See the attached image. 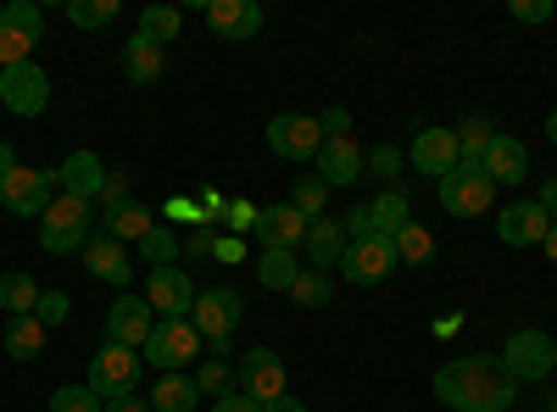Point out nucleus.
Masks as SVG:
<instances>
[{"instance_id": "1", "label": "nucleus", "mask_w": 557, "mask_h": 412, "mask_svg": "<svg viewBox=\"0 0 557 412\" xmlns=\"http://www.w3.org/2000/svg\"><path fill=\"white\" fill-rule=\"evenodd\" d=\"M435 401L451 412H507L519 401V379L502 369V357H457L435 374Z\"/></svg>"}, {"instance_id": "2", "label": "nucleus", "mask_w": 557, "mask_h": 412, "mask_svg": "<svg viewBox=\"0 0 557 412\" xmlns=\"http://www.w3.org/2000/svg\"><path fill=\"white\" fill-rule=\"evenodd\" d=\"M89 235H96V201H78V196L57 190V201L39 212V246L51 257H67V251H84Z\"/></svg>"}, {"instance_id": "3", "label": "nucleus", "mask_w": 557, "mask_h": 412, "mask_svg": "<svg viewBox=\"0 0 557 412\" xmlns=\"http://www.w3.org/2000/svg\"><path fill=\"white\" fill-rule=\"evenodd\" d=\"M240 317H246V301H240V290H228V285L201 290L196 307H190V324H196V335L212 346V357H228V340H235Z\"/></svg>"}, {"instance_id": "4", "label": "nucleus", "mask_w": 557, "mask_h": 412, "mask_svg": "<svg viewBox=\"0 0 557 412\" xmlns=\"http://www.w3.org/2000/svg\"><path fill=\"white\" fill-rule=\"evenodd\" d=\"M139 374H146V357L107 340L96 357H89V379H84V385L96 390L101 401H123V396H134V390H139Z\"/></svg>"}, {"instance_id": "5", "label": "nucleus", "mask_w": 557, "mask_h": 412, "mask_svg": "<svg viewBox=\"0 0 557 412\" xmlns=\"http://www.w3.org/2000/svg\"><path fill=\"white\" fill-rule=\"evenodd\" d=\"M201 335H196V324L190 317H157V329H151V340H146V362L151 369H162V374H178V369H190V362L201 357Z\"/></svg>"}, {"instance_id": "6", "label": "nucleus", "mask_w": 557, "mask_h": 412, "mask_svg": "<svg viewBox=\"0 0 557 412\" xmlns=\"http://www.w3.org/2000/svg\"><path fill=\"white\" fill-rule=\"evenodd\" d=\"M45 39V12L34 0H12L0 7V73L17 67V62H34V45Z\"/></svg>"}, {"instance_id": "7", "label": "nucleus", "mask_w": 557, "mask_h": 412, "mask_svg": "<svg viewBox=\"0 0 557 412\" xmlns=\"http://www.w3.org/2000/svg\"><path fill=\"white\" fill-rule=\"evenodd\" d=\"M396 267H401V262H396V240H391V235H362V240H351L346 257H341L346 285H385Z\"/></svg>"}, {"instance_id": "8", "label": "nucleus", "mask_w": 557, "mask_h": 412, "mask_svg": "<svg viewBox=\"0 0 557 412\" xmlns=\"http://www.w3.org/2000/svg\"><path fill=\"white\" fill-rule=\"evenodd\" d=\"M0 107H7L12 117H39L45 107H51V78H45L39 62H17L0 73Z\"/></svg>"}, {"instance_id": "9", "label": "nucleus", "mask_w": 557, "mask_h": 412, "mask_svg": "<svg viewBox=\"0 0 557 412\" xmlns=\"http://www.w3.org/2000/svg\"><path fill=\"white\" fill-rule=\"evenodd\" d=\"M268 146L273 157H285V162H318L323 151V123L307 117V112H278L268 123Z\"/></svg>"}, {"instance_id": "10", "label": "nucleus", "mask_w": 557, "mask_h": 412, "mask_svg": "<svg viewBox=\"0 0 557 412\" xmlns=\"http://www.w3.org/2000/svg\"><path fill=\"white\" fill-rule=\"evenodd\" d=\"M502 369L513 374L519 385H524V379H546V374L557 369V340H552L546 329H519L513 340L502 346Z\"/></svg>"}, {"instance_id": "11", "label": "nucleus", "mask_w": 557, "mask_h": 412, "mask_svg": "<svg viewBox=\"0 0 557 412\" xmlns=\"http://www.w3.org/2000/svg\"><path fill=\"white\" fill-rule=\"evenodd\" d=\"M0 201H7L17 217H39L45 207L57 201V173H45V167H12L7 178H0Z\"/></svg>"}, {"instance_id": "12", "label": "nucleus", "mask_w": 557, "mask_h": 412, "mask_svg": "<svg viewBox=\"0 0 557 412\" xmlns=\"http://www.w3.org/2000/svg\"><path fill=\"white\" fill-rule=\"evenodd\" d=\"M491 201H496V185L485 178V167H462L457 162V173L441 178V207L451 217H480V212H491Z\"/></svg>"}, {"instance_id": "13", "label": "nucleus", "mask_w": 557, "mask_h": 412, "mask_svg": "<svg viewBox=\"0 0 557 412\" xmlns=\"http://www.w3.org/2000/svg\"><path fill=\"white\" fill-rule=\"evenodd\" d=\"M235 390L251 396V401H262V407L285 396V362H278V351H268V346L246 351L240 369H235Z\"/></svg>"}, {"instance_id": "14", "label": "nucleus", "mask_w": 557, "mask_h": 412, "mask_svg": "<svg viewBox=\"0 0 557 412\" xmlns=\"http://www.w3.org/2000/svg\"><path fill=\"white\" fill-rule=\"evenodd\" d=\"M151 329H157V317H151L146 296H117V301L107 307V340H112V346H128V351H146Z\"/></svg>"}, {"instance_id": "15", "label": "nucleus", "mask_w": 557, "mask_h": 412, "mask_svg": "<svg viewBox=\"0 0 557 412\" xmlns=\"http://www.w3.org/2000/svg\"><path fill=\"white\" fill-rule=\"evenodd\" d=\"M196 285H190V273L184 267H151V279H146V307L162 312V317H184L196 307Z\"/></svg>"}, {"instance_id": "16", "label": "nucleus", "mask_w": 557, "mask_h": 412, "mask_svg": "<svg viewBox=\"0 0 557 412\" xmlns=\"http://www.w3.org/2000/svg\"><path fill=\"white\" fill-rule=\"evenodd\" d=\"M251 235L262 240V251H296L307 240V217L290 207V201H278V207H257V228Z\"/></svg>"}, {"instance_id": "17", "label": "nucleus", "mask_w": 557, "mask_h": 412, "mask_svg": "<svg viewBox=\"0 0 557 412\" xmlns=\"http://www.w3.org/2000/svg\"><path fill=\"white\" fill-rule=\"evenodd\" d=\"M368 173V157H362V146L351 140V134H341V140H323V151H318V178L330 190H346V185H357V178Z\"/></svg>"}, {"instance_id": "18", "label": "nucleus", "mask_w": 557, "mask_h": 412, "mask_svg": "<svg viewBox=\"0 0 557 412\" xmlns=\"http://www.w3.org/2000/svg\"><path fill=\"white\" fill-rule=\"evenodd\" d=\"M546 212H541V201H513V207H502V217H496V235H502V246H541L546 240Z\"/></svg>"}, {"instance_id": "19", "label": "nucleus", "mask_w": 557, "mask_h": 412, "mask_svg": "<svg viewBox=\"0 0 557 412\" xmlns=\"http://www.w3.org/2000/svg\"><path fill=\"white\" fill-rule=\"evenodd\" d=\"M412 167L430 173V178L457 173V128H424V134H412Z\"/></svg>"}, {"instance_id": "20", "label": "nucleus", "mask_w": 557, "mask_h": 412, "mask_svg": "<svg viewBox=\"0 0 557 412\" xmlns=\"http://www.w3.org/2000/svg\"><path fill=\"white\" fill-rule=\"evenodd\" d=\"M480 167H485L491 185H524V178H530V151L513 140V134H491Z\"/></svg>"}, {"instance_id": "21", "label": "nucleus", "mask_w": 557, "mask_h": 412, "mask_svg": "<svg viewBox=\"0 0 557 412\" xmlns=\"http://www.w3.org/2000/svg\"><path fill=\"white\" fill-rule=\"evenodd\" d=\"M101 185H107V167L96 151H73L62 167H57V190L78 196V201H101Z\"/></svg>"}, {"instance_id": "22", "label": "nucleus", "mask_w": 557, "mask_h": 412, "mask_svg": "<svg viewBox=\"0 0 557 412\" xmlns=\"http://www.w3.org/2000/svg\"><path fill=\"white\" fill-rule=\"evenodd\" d=\"M207 23H212V34L240 45V39H251L262 28V7L257 0H207Z\"/></svg>"}, {"instance_id": "23", "label": "nucleus", "mask_w": 557, "mask_h": 412, "mask_svg": "<svg viewBox=\"0 0 557 412\" xmlns=\"http://www.w3.org/2000/svg\"><path fill=\"white\" fill-rule=\"evenodd\" d=\"M84 273L89 279H107V285H128V251H123V240H112L107 228L101 235H89V246H84Z\"/></svg>"}, {"instance_id": "24", "label": "nucleus", "mask_w": 557, "mask_h": 412, "mask_svg": "<svg viewBox=\"0 0 557 412\" xmlns=\"http://www.w3.org/2000/svg\"><path fill=\"white\" fill-rule=\"evenodd\" d=\"M307 267H318V273H330V267H341V257H346V228L335 223V217H318V223H307Z\"/></svg>"}, {"instance_id": "25", "label": "nucleus", "mask_w": 557, "mask_h": 412, "mask_svg": "<svg viewBox=\"0 0 557 412\" xmlns=\"http://www.w3.org/2000/svg\"><path fill=\"white\" fill-rule=\"evenodd\" d=\"M162 67H168V51H162L157 39L134 34V39L123 45V78H128V84L146 89V84H157V78H162Z\"/></svg>"}, {"instance_id": "26", "label": "nucleus", "mask_w": 557, "mask_h": 412, "mask_svg": "<svg viewBox=\"0 0 557 412\" xmlns=\"http://www.w3.org/2000/svg\"><path fill=\"white\" fill-rule=\"evenodd\" d=\"M196 401H201L196 374H162L151 390V412H196Z\"/></svg>"}, {"instance_id": "27", "label": "nucleus", "mask_w": 557, "mask_h": 412, "mask_svg": "<svg viewBox=\"0 0 557 412\" xmlns=\"http://www.w3.org/2000/svg\"><path fill=\"white\" fill-rule=\"evenodd\" d=\"M45 351V324L34 312H23V317H7V357L12 362H34Z\"/></svg>"}, {"instance_id": "28", "label": "nucleus", "mask_w": 557, "mask_h": 412, "mask_svg": "<svg viewBox=\"0 0 557 412\" xmlns=\"http://www.w3.org/2000/svg\"><path fill=\"white\" fill-rule=\"evenodd\" d=\"M151 228H157V217H151V207H139V201L107 212V235H112V240H146Z\"/></svg>"}, {"instance_id": "29", "label": "nucleus", "mask_w": 557, "mask_h": 412, "mask_svg": "<svg viewBox=\"0 0 557 412\" xmlns=\"http://www.w3.org/2000/svg\"><path fill=\"white\" fill-rule=\"evenodd\" d=\"M296 273H301L296 251H262V262H257V285H262V290H285V296H290Z\"/></svg>"}, {"instance_id": "30", "label": "nucleus", "mask_w": 557, "mask_h": 412, "mask_svg": "<svg viewBox=\"0 0 557 412\" xmlns=\"http://www.w3.org/2000/svg\"><path fill=\"white\" fill-rule=\"evenodd\" d=\"M39 307V285L28 279V273H0V312L7 317H23Z\"/></svg>"}, {"instance_id": "31", "label": "nucleus", "mask_w": 557, "mask_h": 412, "mask_svg": "<svg viewBox=\"0 0 557 412\" xmlns=\"http://www.w3.org/2000/svg\"><path fill=\"white\" fill-rule=\"evenodd\" d=\"M368 217H374V235H391V240H396L401 228L412 223V207H407V196H401V190H385L374 207H368Z\"/></svg>"}, {"instance_id": "32", "label": "nucleus", "mask_w": 557, "mask_h": 412, "mask_svg": "<svg viewBox=\"0 0 557 412\" xmlns=\"http://www.w3.org/2000/svg\"><path fill=\"white\" fill-rule=\"evenodd\" d=\"M330 296H335L330 273H318V267H301V273H296V285H290V301H296V307L318 312V307H330Z\"/></svg>"}, {"instance_id": "33", "label": "nucleus", "mask_w": 557, "mask_h": 412, "mask_svg": "<svg viewBox=\"0 0 557 412\" xmlns=\"http://www.w3.org/2000/svg\"><path fill=\"white\" fill-rule=\"evenodd\" d=\"M178 28H184V12H178V7H146V12H139V28H134V34L157 39L162 51H168V45L178 39Z\"/></svg>"}, {"instance_id": "34", "label": "nucleus", "mask_w": 557, "mask_h": 412, "mask_svg": "<svg viewBox=\"0 0 557 412\" xmlns=\"http://www.w3.org/2000/svg\"><path fill=\"white\" fill-rule=\"evenodd\" d=\"M435 257V235L424 223H407L401 235H396V262H412V267H424Z\"/></svg>"}, {"instance_id": "35", "label": "nucleus", "mask_w": 557, "mask_h": 412, "mask_svg": "<svg viewBox=\"0 0 557 412\" xmlns=\"http://www.w3.org/2000/svg\"><path fill=\"white\" fill-rule=\"evenodd\" d=\"M117 0H67V23L73 28H107V23H117Z\"/></svg>"}, {"instance_id": "36", "label": "nucleus", "mask_w": 557, "mask_h": 412, "mask_svg": "<svg viewBox=\"0 0 557 412\" xmlns=\"http://www.w3.org/2000/svg\"><path fill=\"white\" fill-rule=\"evenodd\" d=\"M323 201H330V185H323V178H296L290 207H296L307 223H318V217H323Z\"/></svg>"}, {"instance_id": "37", "label": "nucleus", "mask_w": 557, "mask_h": 412, "mask_svg": "<svg viewBox=\"0 0 557 412\" xmlns=\"http://www.w3.org/2000/svg\"><path fill=\"white\" fill-rule=\"evenodd\" d=\"M139 251H146V262H151V267H173L184 246H178V235H173V228H162V223H157L151 235L139 240Z\"/></svg>"}, {"instance_id": "38", "label": "nucleus", "mask_w": 557, "mask_h": 412, "mask_svg": "<svg viewBox=\"0 0 557 412\" xmlns=\"http://www.w3.org/2000/svg\"><path fill=\"white\" fill-rule=\"evenodd\" d=\"M196 390L201 396H228V390H235V369H228L223 357H207L196 369Z\"/></svg>"}, {"instance_id": "39", "label": "nucleus", "mask_w": 557, "mask_h": 412, "mask_svg": "<svg viewBox=\"0 0 557 412\" xmlns=\"http://www.w3.org/2000/svg\"><path fill=\"white\" fill-rule=\"evenodd\" d=\"M51 412H107V401L89 385H62V390H51Z\"/></svg>"}, {"instance_id": "40", "label": "nucleus", "mask_w": 557, "mask_h": 412, "mask_svg": "<svg viewBox=\"0 0 557 412\" xmlns=\"http://www.w3.org/2000/svg\"><path fill=\"white\" fill-rule=\"evenodd\" d=\"M67 312H73L67 290H39V307H34V317H39L45 329H51V324H67Z\"/></svg>"}, {"instance_id": "41", "label": "nucleus", "mask_w": 557, "mask_h": 412, "mask_svg": "<svg viewBox=\"0 0 557 412\" xmlns=\"http://www.w3.org/2000/svg\"><path fill=\"white\" fill-rule=\"evenodd\" d=\"M128 207V178L123 173H107V185H101V212H117Z\"/></svg>"}, {"instance_id": "42", "label": "nucleus", "mask_w": 557, "mask_h": 412, "mask_svg": "<svg viewBox=\"0 0 557 412\" xmlns=\"http://www.w3.org/2000/svg\"><path fill=\"white\" fill-rule=\"evenodd\" d=\"M368 167H374L380 178H391V190H396V173H401V151H396V146H380L374 157H368Z\"/></svg>"}, {"instance_id": "43", "label": "nucleus", "mask_w": 557, "mask_h": 412, "mask_svg": "<svg viewBox=\"0 0 557 412\" xmlns=\"http://www.w3.org/2000/svg\"><path fill=\"white\" fill-rule=\"evenodd\" d=\"M223 223L235 228V240L246 235V228H257V207L251 201H228V212H223Z\"/></svg>"}, {"instance_id": "44", "label": "nucleus", "mask_w": 557, "mask_h": 412, "mask_svg": "<svg viewBox=\"0 0 557 412\" xmlns=\"http://www.w3.org/2000/svg\"><path fill=\"white\" fill-rule=\"evenodd\" d=\"M507 12H513L519 23H552V0H513Z\"/></svg>"}, {"instance_id": "45", "label": "nucleus", "mask_w": 557, "mask_h": 412, "mask_svg": "<svg viewBox=\"0 0 557 412\" xmlns=\"http://www.w3.org/2000/svg\"><path fill=\"white\" fill-rule=\"evenodd\" d=\"M341 228H346V240H362V235H374V217H368V207H351L341 217Z\"/></svg>"}, {"instance_id": "46", "label": "nucleus", "mask_w": 557, "mask_h": 412, "mask_svg": "<svg viewBox=\"0 0 557 412\" xmlns=\"http://www.w3.org/2000/svg\"><path fill=\"white\" fill-rule=\"evenodd\" d=\"M212 246H218V223H201L196 235H190V246H184V251H190V257H212Z\"/></svg>"}, {"instance_id": "47", "label": "nucleus", "mask_w": 557, "mask_h": 412, "mask_svg": "<svg viewBox=\"0 0 557 412\" xmlns=\"http://www.w3.org/2000/svg\"><path fill=\"white\" fill-rule=\"evenodd\" d=\"M212 412H262V401H251V396H240V390H228V396L212 401Z\"/></svg>"}, {"instance_id": "48", "label": "nucleus", "mask_w": 557, "mask_h": 412, "mask_svg": "<svg viewBox=\"0 0 557 412\" xmlns=\"http://www.w3.org/2000/svg\"><path fill=\"white\" fill-rule=\"evenodd\" d=\"M201 212H207L212 223H223V212H228V201H223V190H207V196H201Z\"/></svg>"}, {"instance_id": "49", "label": "nucleus", "mask_w": 557, "mask_h": 412, "mask_svg": "<svg viewBox=\"0 0 557 412\" xmlns=\"http://www.w3.org/2000/svg\"><path fill=\"white\" fill-rule=\"evenodd\" d=\"M541 212H546V217L557 223V173H552L546 185H541Z\"/></svg>"}, {"instance_id": "50", "label": "nucleus", "mask_w": 557, "mask_h": 412, "mask_svg": "<svg viewBox=\"0 0 557 412\" xmlns=\"http://www.w3.org/2000/svg\"><path fill=\"white\" fill-rule=\"evenodd\" d=\"M346 123H351V117H346L341 107H335V112H323V128H330V140H341V134H346Z\"/></svg>"}, {"instance_id": "51", "label": "nucleus", "mask_w": 557, "mask_h": 412, "mask_svg": "<svg viewBox=\"0 0 557 412\" xmlns=\"http://www.w3.org/2000/svg\"><path fill=\"white\" fill-rule=\"evenodd\" d=\"M262 412H307V401H296V396L285 390V396H278V401H268Z\"/></svg>"}, {"instance_id": "52", "label": "nucleus", "mask_w": 557, "mask_h": 412, "mask_svg": "<svg viewBox=\"0 0 557 412\" xmlns=\"http://www.w3.org/2000/svg\"><path fill=\"white\" fill-rule=\"evenodd\" d=\"M107 412H151V401H134V396H123V401H107Z\"/></svg>"}, {"instance_id": "53", "label": "nucleus", "mask_w": 557, "mask_h": 412, "mask_svg": "<svg viewBox=\"0 0 557 412\" xmlns=\"http://www.w3.org/2000/svg\"><path fill=\"white\" fill-rule=\"evenodd\" d=\"M212 257H223V262H240V240H218V246H212Z\"/></svg>"}, {"instance_id": "54", "label": "nucleus", "mask_w": 557, "mask_h": 412, "mask_svg": "<svg viewBox=\"0 0 557 412\" xmlns=\"http://www.w3.org/2000/svg\"><path fill=\"white\" fill-rule=\"evenodd\" d=\"M541 246H546V257H552V267H557V223L546 228V240H541Z\"/></svg>"}, {"instance_id": "55", "label": "nucleus", "mask_w": 557, "mask_h": 412, "mask_svg": "<svg viewBox=\"0 0 557 412\" xmlns=\"http://www.w3.org/2000/svg\"><path fill=\"white\" fill-rule=\"evenodd\" d=\"M12 167H17V157H12V146H0V178H7Z\"/></svg>"}, {"instance_id": "56", "label": "nucleus", "mask_w": 557, "mask_h": 412, "mask_svg": "<svg viewBox=\"0 0 557 412\" xmlns=\"http://www.w3.org/2000/svg\"><path fill=\"white\" fill-rule=\"evenodd\" d=\"M546 140L557 146V112H546Z\"/></svg>"}]
</instances>
